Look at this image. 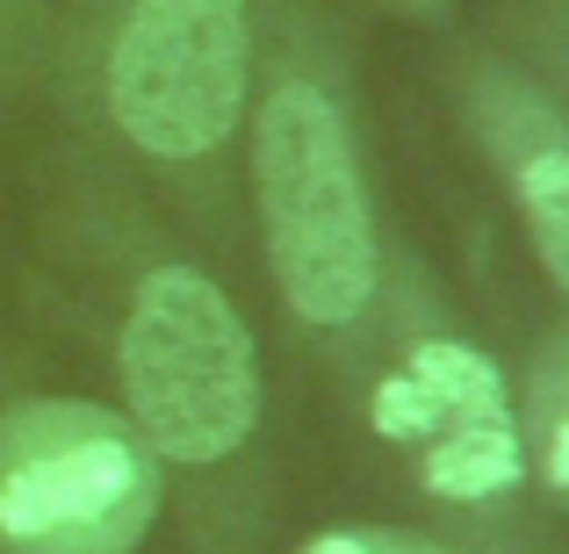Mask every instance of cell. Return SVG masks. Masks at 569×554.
Wrapping results in <instances>:
<instances>
[{
	"label": "cell",
	"instance_id": "6da1fadb",
	"mask_svg": "<svg viewBox=\"0 0 569 554\" xmlns=\"http://www.w3.org/2000/svg\"><path fill=\"white\" fill-rule=\"evenodd\" d=\"M252 188L289 310L318 332L353 324L376 295V223L332 94L310 80L267 94V109L252 115Z\"/></svg>",
	"mask_w": 569,
	"mask_h": 554
},
{
	"label": "cell",
	"instance_id": "7a4b0ae2",
	"mask_svg": "<svg viewBox=\"0 0 569 554\" xmlns=\"http://www.w3.org/2000/svg\"><path fill=\"white\" fill-rule=\"evenodd\" d=\"M123 396L130 432L159 461L209 469L231 461L260 425V361L231 295L194 266L138 281L123 318Z\"/></svg>",
	"mask_w": 569,
	"mask_h": 554
},
{
	"label": "cell",
	"instance_id": "3957f363",
	"mask_svg": "<svg viewBox=\"0 0 569 554\" xmlns=\"http://www.w3.org/2000/svg\"><path fill=\"white\" fill-rule=\"evenodd\" d=\"M159 518V454L80 396H37L0 417V547L130 554Z\"/></svg>",
	"mask_w": 569,
	"mask_h": 554
},
{
	"label": "cell",
	"instance_id": "277c9868",
	"mask_svg": "<svg viewBox=\"0 0 569 554\" xmlns=\"http://www.w3.org/2000/svg\"><path fill=\"white\" fill-rule=\"evenodd\" d=\"M246 0H138L109 51V109L152 159H202L246 109Z\"/></svg>",
	"mask_w": 569,
	"mask_h": 554
},
{
	"label": "cell",
	"instance_id": "5b68a950",
	"mask_svg": "<svg viewBox=\"0 0 569 554\" xmlns=\"http://www.w3.org/2000/svg\"><path fill=\"white\" fill-rule=\"evenodd\" d=\"M505 411V374L490 367V353L461 346V339H426L403 353L397 374H382L376 389V432L403 446H432L447 432L476 425V417Z\"/></svg>",
	"mask_w": 569,
	"mask_h": 554
},
{
	"label": "cell",
	"instance_id": "8992f818",
	"mask_svg": "<svg viewBox=\"0 0 569 554\" xmlns=\"http://www.w3.org/2000/svg\"><path fill=\"white\" fill-rule=\"evenodd\" d=\"M519 469H527V446H519L512 417H476V425L447 432V440L426 446V490L432 497H455V504H483L498 497V490L519 483Z\"/></svg>",
	"mask_w": 569,
	"mask_h": 554
},
{
	"label": "cell",
	"instance_id": "52a82bcc",
	"mask_svg": "<svg viewBox=\"0 0 569 554\" xmlns=\"http://www.w3.org/2000/svg\"><path fill=\"white\" fill-rule=\"evenodd\" d=\"M519 209H527V231L541 245V266L569 289V144L541 138L533 152H519Z\"/></svg>",
	"mask_w": 569,
	"mask_h": 554
},
{
	"label": "cell",
	"instance_id": "ba28073f",
	"mask_svg": "<svg viewBox=\"0 0 569 554\" xmlns=\"http://www.w3.org/2000/svg\"><path fill=\"white\" fill-rule=\"evenodd\" d=\"M541 475L548 490L569 504V339L541 374Z\"/></svg>",
	"mask_w": 569,
	"mask_h": 554
},
{
	"label": "cell",
	"instance_id": "9c48e42d",
	"mask_svg": "<svg viewBox=\"0 0 569 554\" xmlns=\"http://www.w3.org/2000/svg\"><path fill=\"white\" fill-rule=\"evenodd\" d=\"M303 554H447L418 533H397V526H347V533H318Z\"/></svg>",
	"mask_w": 569,
	"mask_h": 554
}]
</instances>
